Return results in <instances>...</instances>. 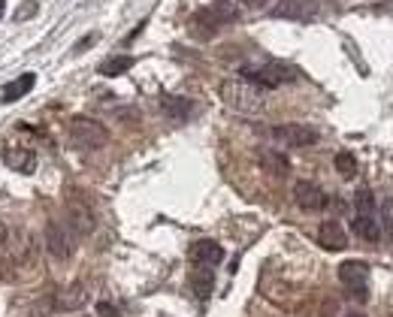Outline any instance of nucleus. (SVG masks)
Returning <instances> with one entry per match:
<instances>
[{"label":"nucleus","mask_w":393,"mask_h":317,"mask_svg":"<svg viewBox=\"0 0 393 317\" xmlns=\"http://www.w3.org/2000/svg\"><path fill=\"white\" fill-rule=\"evenodd\" d=\"M221 100L224 106H230L233 112L242 115H257L266 109V88L249 82V79H227L221 85Z\"/></svg>","instance_id":"nucleus-1"},{"label":"nucleus","mask_w":393,"mask_h":317,"mask_svg":"<svg viewBox=\"0 0 393 317\" xmlns=\"http://www.w3.org/2000/svg\"><path fill=\"white\" fill-rule=\"evenodd\" d=\"M233 18H236V9L227 4V0H218L215 6H206V9H200V13L190 16L188 30L194 33L197 40H209V37H215L218 30L227 28Z\"/></svg>","instance_id":"nucleus-2"},{"label":"nucleus","mask_w":393,"mask_h":317,"mask_svg":"<svg viewBox=\"0 0 393 317\" xmlns=\"http://www.w3.org/2000/svg\"><path fill=\"white\" fill-rule=\"evenodd\" d=\"M67 136H70V145L79 151H97L109 142V130L94 118L76 115L70 118V127H67Z\"/></svg>","instance_id":"nucleus-3"},{"label":"nucleus","mask_w":393,"mask_h":317,"mask_svg":"<svg viewBox=\"0 0 393 317\" xmlns=\"http://www.w3.org/2000/svg\"><path fill=\"white\" fill-rule=\"evenodd\" d=\"M242 73L249 82L261 85V88H278V85H287L297 79V70L290 64L282 61H263V64H249L242 67Z\"/></svg>","instance_id":"nucleus-4"},{"label":"nucleus","mask_w":393,"mask_h":317,"mask_svg":"<svg viewBox=\"0 0 393 317\" xmlns=\"http://www.w3.org/2000/svg\"><path fill=\"white\" fill-rule=\"evenodd\" d=\"M269 136L287 149H309L318 142V130L309 124H275V127H269Z\"/></svg>","instance_id":"nucleus-5"},{"label":"nucleus","mask_w":393,"mask_h":317,"mask_svg":"<svg viewBox=\"0 0 393 317\" xmlns=\"http://www.w3.org/2000/svg\"><path fill=\"white\" fill-rule=\"evenodd\" d=\"M318 13H321V0H278L273 6V16L287 21H312Z\"/></svg>","instance_id":"nucleus-6"},{"label":"nucleus","mask_w":393,"mask_h":317,"mask_svg":"<svg viewBox=\"0 0 393 317\" xmlns=\"http://www.w3.org/2000/svg\"><path fill=\"white\" fill-rule=\"evenodd\" d=\"M366 278H369V263L366 260H345L339 266V281L351 287L357 296H366Z\"/></svg>","instance_id":"nucleus-7"},{"label":"nucleus","mask_w":393,"mask_h":317,"mask_svg":"<svg viewBox=\"0 0 393 317\" xmlns=\"http://www.w3.org/2000/svg\"><path fill=\"white\" fill-rule=\"evenodd\" d=\"M46 248L55 260H67L73 254V236L67 233V226L58 221H49L46 224Z\"/></svg>","instance_id":"nucleus-8"},{"label":"nucleus","mask_w":393,"mask_h":317,"mask_svg":"<svg viewBox=\"0 0 393 317\" xmlns=\"http://www.w3.org/2000/svg\"><path fill=\"white\" fill-rule=\"evenodd\" d=\"M294 200L302 212H321L327 206V194L314 185V181H297L294 185Z\"/></svg>","instance_id":"nucleus-9"},{"label":"nucleus","mask_w":393,"mask_h":317,"mask_svg":"<svg viewBox=\"0 0 393 317\" xmlns=\"http://www.w3.org/2000/svg\"><path fill=\"white\" fill-rule=\"evenodd\" d=\"M188 257H190V263H194V266H209L212 269V266H218L224 260V248L218 242H212V239H200V242L190 245Z\"/></svg>","instance_id":"nucleus-10"},{"label":"nucleus","mask_w":393,"mask_h":317,"mask_svg":"<svg viewBox=\"0 0 393 317\" xmlns=\"http://www.w3.org/2000/svg\"><path fill=\"white\" fill-rule=\"evenodd\" d=\"M318 242H321V248H327V251H345L348 236L339 221H324L318 230Z\"/></svg>","instance_id":"nucleus-11"},{"label":"nucleus","mask_w":393,"mask_h":317,"mask_svg":"<svg viewBox=\"0 0 393 317\" xmlns=\"http://www.w3.org/2000/svg\"><path fill=\"white\" fill-rule=\"evenodd\" d=\"M257 163H261L266 173L275 175V178H285L290 173V161L275 149H261V151H257Z\"/></svg>","instance_id":"nucleus-12"},{"label":"nucleus","mask_w":393,"mask_h":317,"mask_svg":"<svg viewBox=\"0 0 393 317\" xmlns=\"http://www.w3.org/2000/svg\"><path fill=\"white\" fill-rule=\"evenodd\" d=\"M351 230L366 242H378L381 239V224L375 218V212H357L351 221Z\"/></svg>","instance_id":"nucleus-13"},{"label":"nucleus","mask_w":393,"mask_h":317,"mask_svg":"<svg viewBox=\"0 0 393 317\" xmlns=\"http://www.w3.org/2000/svg\"><path fill=\"white\" fill-rule=\"evenodd\" d=\"M161 109H164V115L170 121H188L190 112H194V103H190L188 97H164Z\"/></svg>","instance_id":"nucleus-14"},{"label":"nucleus","mask_w":393,"mask_h":317,"mask_svg":"<svg viewBox=\"0 0 393 317\" xmlns=\"http://www.w3.org/2000/svg\"><path fill=\"white\" fill-rule=\"evenodd\" d=\"M33 82H37V76H33V73H21L16 82H9L6 88H0V103H13V100L25 97L28 91L33 88Z\"/></svg>","instance_id":"nucleus-15"},{"label":"nucleus","mask_w":393,"mask_h":317,"mask_svg":"<svg viewBox=\"0 0 393 317\" xmlns=\"http://www.w3.org/2000/svg\"><path fill=\"white\" fill-rule=\"evenodd\" d=\"M188 281H190V290H194L200 299H206L209 293H212V287H215V275H212L209 266H194V269H190Z\"/></svg>","instance_id":"nucleus-16"},{"label":"nucleus","mask_w":393,"mask_h":317,"mask_svg":"<svg viewBox=\"0 0 393 317\" xmlns=\"http://www.w3.org/2000/svg\"><path fill=\"white\" fill-rule=\"evenodd\" d=\"M4 161H6V166L18 169V173H33V166H37V157H33V151H28V149H9L4 154Z\"/></svg>","instance_id":"nucleus-17"},{"label":"nucleus","mask_w":393,"mask_h":317,"mask_svg":"<svg viewBox=\"0 0 393 317\" xmlns=\"http://www.w3.org/2000/svg\"><path fill=\"white\" fill-rule=\"evenodd\" d=\"M130 67H133V58H130V54H115V58H109V61H103V64H100V76H121V73H127L130 70Z\"/></svg>","instance_id":"nucleus-18"},{"label":"nucleus","mask_w":393,"mask_h":317,"mask_svg":"<svg viewBox=\"0 0 393 317\" xmlns=\"http://www.w3.org/2000/svg\"><path fill=\"white\" fill-rule=\"evenodd\" d=\"M61 309H67V311H73V309H82L85 305V290H82V284H73V287H67L64 293H61Z\"/></svg>","instance_id":"nucleus-19"},{"label":"nucleus","mask_w":393,"mask_h":317,"mask_svg":"<svg viewBox=\"0 0 393 317\" xmlns=\"http://www.w3.org/2000/svg\"><path fill=\"white\" fill-rule=\"evenodd\" d=\"M70 221H73V226H76L79 236H82V233H91V226H94L91 212H88L85 206H70Z\"/></svg>","instance_id":"nucleus-20"},{"label":"nucleus","mask_w":393,"mask_h":317,"mask_svg":"<svg viewBox=\"0 0 393 317\" xmlns=\"http://www.w3.org/2000/svg\"><path fill=\"white\" fill-rule=\"evenodd\" d=\"M333 163H336V169H339V175H342V178H354V173H357V161H354V154H351V151H339Z\"/></svg>","instance_id":"nucleus-21"},{"label":"nucleus","mask_w":393,"mask_h":317,"mask_svg":"<svg viewBox=\"0 0 393 317\" xmlns=\"http://www.w3.org/2000/svg\"><path fill=\"white\" fill-rule=\"evenodd\" d=\"M354 209L357 212H375V197H372V190L369 188H360L354 194Z\"/></svg>","instance_id":"nucleus-22"},{"label":"nucleus","mask_w":393,"mask_h":317,"mask_svg":"<svg viewBox=\"0 0 393 317\" xmlns=\"http://www.w3.org/2000/svg\"><path fill=\"white\" fill-rule=\"evenodd\" d=\"M381 221H385L387 236H393V200H385V202H381Z\"/></svg>","instance_id":"nucleus-23"},{"label":"nucleus","mask_w":393,"mask_h":317,"mask_svg":"<svg viewBox=\"0 0 393 317\" xmlns=\"http://www.w3.org/2000/svg\"><path fill=\"white\" fill-rule=\"evenodd\" d=\"M33 13H37V0H28L25 6H18V9H16V16H13V18H16V21H25V18H30Z\"/></svg>","instance_id":"nucleus-24"},{"label":"nucleus","mask_w":393,"mask_h":317,"mask_svg":"<svg viewBox=\"0 0 393 317\" xmlns=\"http://www.w3.org/2000/svg\"><path fill=\"white\" fill-rule=\"evenodd\" d=\"M97 317H121V311L112 302H97Z\"/></svg>","instance_id":"nucleus-25"},{"label":"nucleus","mask_w":393,"mask_h":317,"mask_svg":"<svg viewBox=\"0 0 393 317\" xmlns=\"http://www.w3.org/2000/svg\"><path fill=\"white\" fill-rule=\"evenodd\" d=\"M6 242H9V230H6V224L0 221V254H4V248H6Z\"/></svg>","instance_id":"nucleus-26"},{"label":"nucleus","mask_w":393,"mask_h":317,"mask_svg":"<svg viewBox=\"0 0 393 317\" xmlns=\"http://www.w3.org/2000/svg\"><path fill=\"white\" fill-rule=\"evenodd\" d=\"M239 4H242V6H251V9H263L269 0H239Z\"/></svg>","instance_id":"nucleus-27"},{"label":"nucleus","mask_w":393,"mask_h":317,"mask_svg":"<svg viewBox=\"0 0 393 317\" xmlns=\"http://www.w3.org/2000/svg\"><path fill=\"white\" fill-rule=\"evenodd\" d=\"M94 40H97V37H94V33H91V37H85L82 42H79V45H76V52H85V45H91Z\"/></svg>","instance_id":"nucleus-28"},{"label":"nucleus","mask_w":393,"mask_h":317,"mask_svg":"<svg viewBox=\"0 0 393 317\" xmlns=\"http://www.w3.org/2000/svg\"><path fill=\"white\" fill-rule=\"evenodd\" d=\"M345 317H366V314H360V311H351V314H345Z\"/></svg>","instance_id":"nucleus-29"}]
</instances>
